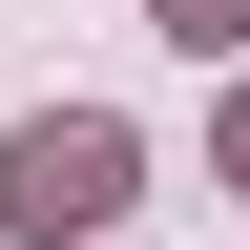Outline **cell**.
Returning <instances> with one entry per match:
<instances>
[{
  "instance_id": "1",
  "label": "cell",
  "mask_w": 250,
  "mask_h": 250,
  "mask_svg": "<svg viewBox=\"0 0 250 250\" xmlns=\"http://www.w3.org/2000/svg\"><path fill=\"white\" fill-rule=\"evenodd\" d=\"M0 229H21V250H62V229H125V125H104V104L0 125Z\"/></svg>"
},
{
  "instance_id": "3",
  "label": "cell",
  "mask_w": 250,
  "mask_h": 250,
  "mask_svg": "<svg viewBox=\"0 0 250 250\" xmlns=\"http://www.w3.org/2000/svg\"><path fill=\"white\" fill-rule=\"evenodd\" d=\"M229 167H250V104H229Z\"/></svg>"
},
{
  "instance_id": "2",
  "label": "cell",
  "mask_w": 250,
  "mask_h": 250,
  "mask_svg": "<svg viewBox=\"0 0 250 250\" xmlns=\"http://www.w3.org/2000/svg\"><path fill=\"white\" fill-rule=\"evenodd\" d=\"M167 42L188 62H250V0H167Z\"/></svg>"
}]
</instances>
